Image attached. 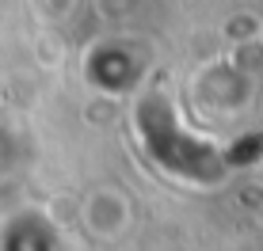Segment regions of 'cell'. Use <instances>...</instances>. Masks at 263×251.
I'll list each match as a JSON object with an SVG mask.
<instances>
[{
	"instance_id": "cell-1",
	"label": "cell",
	"mask_w": 263,
	"mask_h": 251,
	"mask_svg": "<svg viewBox=\"0 0 263 251\" xmlns=\"http://www.w3.org/2000/svg\"><path fill=\"white\" fill-rule=\"evenodd\" d=\"M141 130H145V137H149V152L160 160V164H168L172 172L198 175V179L221 175V160H217V152L195 145V141L183 137V133H176L172 111L164 107V99L141 103Z\"/></svg>"
},
{
	"instance_id": "cell-2",
	"label": "cell",
	"mask_w": 263,
	"mask_h": 251,
	"mask_svg": "<svg viewBox=\"0 0 263 251\" xmlns=\"http://www.w3.org/2000/svg\"><path fill=\"white\" fill-rule=\"evenodd\" d=\"M256 152H263V137H244L240 145L233 149L229 156H225V160H229V164H240V160H252Z\"/></svg>"
}]
</instances>
